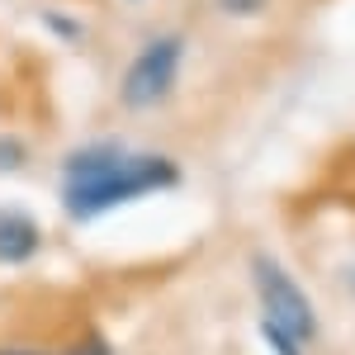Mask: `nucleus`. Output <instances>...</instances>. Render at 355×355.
<instances>
[{
  "instance_id": "20e7f679",
  "label": "nucleus",
  "mask_w": 355,
  "mask_h": 355,
  "mask_svg": "<svg viewBox=\"0 0 355 355\" xmlns=\"http://www.w3.org/2000/svg\"><path fill=\"white\" fill-rule=\"evenodd\" d=\"M43 251V223L24 209L0 204V266H28Z\"/></svg>"
},
{
  "instance_id": "0eeeda50",
  "label": "nucleus",
  "mask_w": 355,
  "mask_h": 355,
  "mask_svg": "<svg viewBox=\"0 0 355 355\" xmlns=\"http://www.w3.org/2000/svg\"><path fill=\"white\" fill-rule=\"evenodd\" d=\"M0 355H67V351H53V346H28V341H5Z\"/></svg>"
},
{
  "instance_id": "6e6552de",
  "label": "nucleus",
  "mask_w": 355,
  "mask_h": 355,
  "mask_svg": "<svg viewBox=\"0 0 355 355\" xmlns=\"http://www.w3.org/2000/svg\"><path fill=\"white\" fill-rule=\"evenodd\" d=\"M48 24H53L57 33H67V38H81V28H76V19H71V15H48Z\"/></svg>"
},
{
  "instance_id": "7ed1b4c3",
  "label": "nucleus",
  "mask_w": 355,
  "mask_h": 355,
  "mask_svg": "<svg viewBox=\"0 0 355 355\" xmlns=\"http://www.w3.org/2000/svg\"><path fill=\"white\" fill-rule=\"evenodd\" d=\"M180 71H185V38L180 33L147 38L128 57L123 76H119V105L128 114L162 110L166 100H171V90H175V81H180Z\"/></svg>"
},
{
  "instance_id": "39448f33",
  "label": "nucleus",
  "mask_w": 355,
  "mask_h": 355,
  "mask_svg": "<svg viewBox=\"0 0 355 355\" xmlns=\"http://www.w3.org/2000/svg\"><path fill=\"white\" fill-rule=\"evenodd\" d=\"M19 166H28V142H24V137L0 133V175L19 171Z\"/></svg>"
},
{
  "instance_id": "f03ea898",
  "label": "nucleus",
  "mask_w": 355,
  "mask_h": 355,
  "mask_svg": "<svg viewBox=\"0 0 355 355\" xmlns=\"http://www.w3.org/2000/svg\"><path fill=\"white\" fill-rule=\"evenodd\" d=\"M251 294H256V327L261 331H279L303 351L318 346V336H322L318 303L308 299L299 275L289 266H279L270 251L251 256Z\"/></svg>"
},
{
  "instance_id": "f257e3e1",
  "label": "nucleus",
  "mask_w": 355,
  "mask_h": 355,
  "mask_svg": "<svg viewBox=\"0 0 355 355\" xmlns=\"http://www.w3.org/2000/svg\"><path fill=\"white\" fill-rule=\"evenodd\" d=\"M175 185H180V162L175 157L133 152L119 137H90V142L67 152L57 199H62L71 223H95L114 209H123V204L166 194Z\"/></svg>"
},
{
  "instance_id": "423d86ee",
  "label": "nucleus",
  "mask_w": 355,
  "mask_h": 355,
  "mask_svg": "<svg viewBox=\"0 0 355 355\" xmlns=\"http://www.w3.org/2000/svg\"><path fill=\"white\" fill-rule=\"evenodd\" d=\"M270 0H218L223 15H237V19H251V15H261Z\"/></svg>"
}]
</instances>
